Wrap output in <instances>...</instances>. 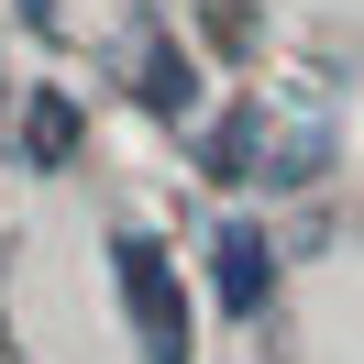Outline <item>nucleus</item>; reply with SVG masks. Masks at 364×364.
Returning a JSON list of instances; mask_svg holds the SVG:
<instances>
[{"label":"nucleus","instance_id":"f257e3e1","mask_svg":"<svg viewBox=\"0 0 364 364\" xmlns=\"http://www.w3.org/2000/svg\"><path fill=\"white\" fill-rule=\"evenodd\" d=\"M111 276H122V309H133V342H144V364H188V287L166 276V254L144 243V232H122L111 243Z\"/></svg>","mask_w":364,"mask_h":364},{"label":"nucleus","instance_id":"f03ea898","mask_svg":"<svg viewBox=\"0 0 364 364\" xmlns=\"http://www.w3.org/2000/svg\"><path fill=\"white\" fill-rule=\"evenodd\" d=\"M210 287H221V309H232V320H243V309H265L276 254H265V232H254V221H221V232H210Z\"/></svg>","mask_w":364,"mask_h":364},{"label":"nucleus","instance_id":"7ed1b4c3","mask_svg":"<svg viewBox=\"0 0 364 364\" xmlns=\"http://www.w3.org/2000/svg\"><path fill=\"white\" fill-rule=\"evenodd\" d=\"M23 155H33V166H67V155H77V111H67L55 89L23 111Z\"/></svg>","mask_w":364,"mask_h":364},{"label":"nucleus","instance_id":"20e7f679","mask_svg":"<svg viewBox=\"0 0 364 364\" xmlns=\"http://www.w3.org/2000/svg\"><path fill=\"white\" fill-rule=\"evenodd\" d=\"M144 100H155V111H188V100H199V77H188V55L177 45H144V77H133Z\"/></svg>","mask_w":364,"mask_h":364},{"label":"nucleus","instance_id":"39448f33","mask_svg":"<svg viewBox=\"0 0 364 364\" xmlns=\"http://www.w3.org/2000/svg\"><path fill=\"white\" fill-rule=\"evenodd\" d=\"M23 11H33V23H45V11H55V0H23Z\"/></svg>","mask_w":364,"mask_h":364}]
</instances>
